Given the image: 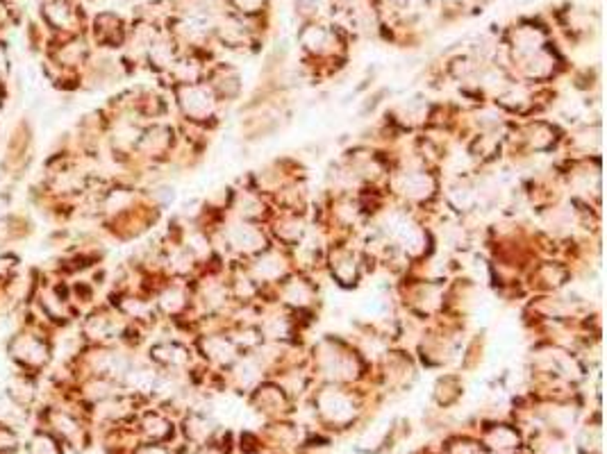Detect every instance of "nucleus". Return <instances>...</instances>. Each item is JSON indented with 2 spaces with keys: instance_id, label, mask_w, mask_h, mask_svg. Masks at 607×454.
Listing matches in <instances>:
<instances>
[{
  "instance_id": "nucleus-1",
  "label": "nucleus",
  "mask_w": 607,
  "mask_h": 454,
  "mask_svg": "<svg viewBox=\"0 0 607 454\" xmlns=\"http://www.w3.org/2000/svg\"><path fill=\"white\" fill-rule=\"evenodd\" d=\"M14 357H21L28 363H43L45 359V347L37 336H21L12 343Z\"/></svg>"
}]
</instances>
